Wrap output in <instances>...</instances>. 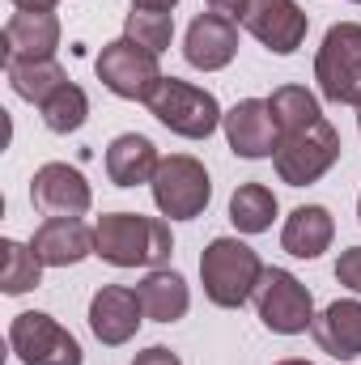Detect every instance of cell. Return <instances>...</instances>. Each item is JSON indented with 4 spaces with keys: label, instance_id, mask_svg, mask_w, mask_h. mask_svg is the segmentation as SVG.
<instances>
[{
    "label": "cell",
    "instance_id": "31",
    "mask_svg": "<svg viewBox=\"0 0 361 365\" xmlns=\"http://www.w3.org/2000/svg\"><path fill=\"white\" fill-rule=\"evenodd\" d=\"M179 0H132V9H153V13H171Z\"/></svg>",
    "mask_w": 361,
    "mask_h": 365
},
{
    "label": "cell",
    "instance_id": "4",
    "mask_svg": "<svg viewBox=\"0 0 361 365\" xmlns=\"http://www.w3.org/2000/svg\"><path fill=\"white\" fill-rule=\"evenodd\" d=\"M315 81L327 102L361 106V26L336 21L323 34V47L315 56Z\"/></svg>",
    "mask_w": 361,
    "mask_h": 365
},
{
    "label": "cell",
    "instance_id": "26",
    "mask_svg": "<svg viewBox=\"0 0 361 365\" xmlns=\"http://www.w3.org/2000/svg\"><path fill=\"white\" fill-rule=\"evenodd\" d=\"M123 38L149 47L153 56H162L175 38V17L171 13H153V9H132L128 21H123Z\"/></svg>",
    "mask_w": 361,
    "mask_h": 365
},
{
    "label": "cell",
    "instance_id": "17",
    "mask_svg": "<svg viewBox=\"0 0 361 365\" xmlns=\"http://www.w3.org/2000/svg\"><path fill=\"white\" fill-rule=\"evenodd\" d=\"M310 336L323 353H332L336 361H353L361 357V302H332L315 323Z\"/></svg>",
    "mask_w": 361,
    "mask_h": 365
},
{
    "label": "cell",
    "instance_id": "32",
    "mask_svg": "<svg viewBox=\"0 0 361 365\" xmlns=\"http://www.w3.org/2000/svg\"><path fill=\"white\" fill-rule=\"evenodd\" d=\"M276 365H315V361H293V357H289V361H276Z\"/></svg>",
    "mask_w": 361,
    "mask_h": 365
},
{
    "label": "cell",
    "instance_id": "30",
    "mask_svg": "<svg viewBox=\"0 0 361 365\" xmlns=\"http://www.w3.org/2000/svg\"><path fill=\"white\" fill-rule=\"evenodd\" d=\"M17 9H26V13H56V4L60 0H13Z\"/></svg>",
    "mask_w": 361,
    "mask_h": 365
},
{
    "label": "cell",
    "instance_id": "12",
    "mask_svg": "<svg viewBox=\"0 0 361 365\" xmlns=\"http://www.w3.org/2000/svg\"><path fill=\"white\" fill-rule=\"evenodd\" d=\"M141 323H145V306H141L136 289H128V284H102L90 297V331L102 344H111V349L128 344Z\"/></svg>",
    "mask_w": 361,
    "mask_h": 365
},
{
    "label": "cell",
    "instance_id": "21",
    "mask_svg": "<svg viewBox=\"0 0 361 365\" xmlns=\"http://www.w3.org/2000/svg\"><path fill=\"white\" fill-rule=\"evenodd\" d=\"M268 110H272V119H276V132H280V136L302 132V128H310V123L323 119L319 98L306 90V86H280V90H272Z\"/></svg>",
    "mask_w": 361,
    "mask_h": 365
},
{
    "label": "cell",
    "instance_id": "29",
    "mask_svg": "<svg viewBox=\"0 0 361 365\" xmlns=\"http://www.w3.org/2000/svg\"><path fill=\"white\" fill-rule=\"evenodd\" d=\"M208 9H213V13H225V17H234V21H238V17H243V9H247V0H208Z\"/></svg>",
    "mask_w": 361,
    "mask_h": 365
},
{
    "label": "cell",
    "instance_id": "2",
    "mask_svg": "<svg viewBox=\"0 0 361 365\" xmlns=\"http://www.w3.org/2000/svg\"><path fill=\"white\" fill-rule=\"evenodd\" d=\"M200 280H204V297L221 310H238L243 302L255 297L260 280H264V264L260 255L238 242V238H213L200 255Z\"/></svg>",
    "mask_w": 361,
    "mask_h": 365
},
{
    "label": "cell",
    "instance_id": "10",
    "mask_svg": "<svg viewBox=\"0 0 361 365\" xmlns=\"http://www.w3.org/2000/svg\"><path fill=\"white\" fill-rule=\"evenodd\" d=\"M238 21L276 56H293L306 43V30H310V17L293 0H247Z\"/></svg>",
    "mask_w": 361,
    "mask_h": 365
},
{
    "label": "cell",
    "instance_id": "23",
    "mask_svg": "<svg viewBox=\"0 0 361 365\" xmlns=\"http://www.w3.org/2000/svg\"><path fill=\"white\" fill-rule=\"evenodd\" d=\"M4 73H9L13 93L26 98V102H34V106H39L43 98H51V93L68 81V73H64L56 60H21V64H4Z\"/></svg>",
    "mask_w": 361,
    "mask_h": 365
},
{
    "label": "cell",
    "instance_id": "22",
    "mask_svg": "<svg viewBox=\"0 0 361 365\" xmlns=\"http://www.w3.org/2000/svg\"><path fill=\"white\" fill-rule=\"evenodd\" d=\"M272 217H276V195L264 182H243L230 195V221L238 234H264L272 230Z\"/></svg>",
    "mask_w": 361,
    "mask_h": 365
},
{
    "label": "cell",
    "instance_id": "18",
    "mask_svg": "<svg viewBox=\"0 0 361 365\" xmlns=\"http://www.w3.org/2000/svg\"><path fill=\"white\" fill-rule=\"evenodd\" d=\"M336 238V221L323 204H302L289 212L285 230H280V247L293 255V259H319Z\"/></svg>",
    "mask_w": 361,
    "mask_h": 365
},
{
    "label": "cell",
    "instance_id": "33",
    "mask_svg": "<svg viewBox=\"0 0 361 365\" xmlns=\"http://www.w3.org/2000/svg\"><path fill=\"white\" fill-rule=\"evenodd\" d=\"M357 217H361V200H357Z\"/></svg>",
    "mask_w": 361,
    "mask_h": 365
},
{
    "label": "cell",
    "instance_id": "35",
    "mask_svg": "<svg viewBox=\"0 0 361 365\" xmlns=\"http://www.w3.org/2000/svg\"><path fill=\"white\" fill-rule=\"evenodd\" d=\"M357 4H361V0H357Z\"/></svg>",
    "mask_w": 361,
    "mask_h": 365
},
{
    "label": "cell",
    "instance_id": "11",
    "mask_svg": "<svg viewBox=\"0 0 361 365\" xmlns=\"http://www.w3.org/2000/svg\"><path fill=\"white\" fill-rule=\"evenodd\" d=\"M225 128V140L238 158L255 162V158H272L276 145H280V132H276V119L268 110V98H243L225 110L221 119Z\"/></svg>",
    "mask_w": 361,
    "mask_h": 365
},
{
    "label": "cell",
    "instance_id": "13",
    "mask_svg": "<svg viewBox=\"0 0 361 365\" xmlns=\"http://www.w3.org/2000/svg\"><path fill=\"white\" fill-rule=\"evenodd\" d=\"M30 200L43 212H51V217H81V212H90V204H93L86 175L77 166H68V162L39 166L34 179H30Z\"/></svg>",
    "mask_w": 361,
    "mask_h": 365
},
{
    "label": "cell",
    "instance_id": "28",
    "mask_svg": "<svg viewBox=\"0 0 361 365\" xmlns=\"http://www.w3.org/2000/svg\"><path fill=\"white\" fill-rule=\"evenodd\" d=\"M132 365H183L166 344H153V349H145V353H136V361Z\"/></svg>",
    "mask_w": 361,
    "mask_h": 365
},
{
    "label": "cell",
    "instance_id": "27",
    "mask_svg": "<svg viewBox=\"0 0 361 365\" xmlns=\"http://www.w3.org/2000/svg\"><path fill=\"white\" fill-rule=\"evenodd\" d=\"M336 280H340L345 289L361 293V247H349V251H340V259H336Z\"/></svg>",
    "mask_w": 361,
    "mask_h": 365
},
{
    "label": "cell",
    "instance_id": "19",
    "mask_svg": "<svg viewBox=\"0 0 361 365\" xmlns=\"http://www.w3.org/2000/svg\"><path fill=\"white\" fill-rule=\"evenodd\" d=\"M158 166H162V158H158L153 140L141 136V132H123V136H115L111 149H106V175H111L115 187H141V182H153Z\"/></svg>",
    "mask_w": 361,
    "mask_h": 365
},
{
    "label": "cell",
    "instance_id": "16",
    "mask_svg": "<svg viewBox=\"0 0 361 365\" xmlns=\"http://www.w3.org/2000/svg\"><path fill=\"white\" fill-rule=\"evenodd\" d=\"M34 255L43 259V268H73L86 255H93V230L77 217H47L34 230Z\"/></svg>",
    "mask_w": 361,
    "mask_h": 365
},
{
    "label": "cell",
    "instance_id": "5",
    "mask_svg": "<svg viewBox=\"0 0 361 365\" xmlns=\"http://www.w3.org/2000/svg\"><path fill=\"white\" fill-rule=\"evenodd\" d=\"M336 162H340V132L327 119H319V123H310L302 132L280 136V145L272 153L276 175H280V182H289V187L319 182Z\"/></svg>",
    "mask_w": 361,
    "mask_h": 365
},
{
    "label": "cell",
    "instance_id": "25",
    "mask_svg": "<svg viewBox=\"0 0 361 365\" xmlns=\"http://www.w3.org/2000/svg\"><path fill=\"white\" fill-rule=\"evenodd\" d=\"M39 115H43V123H47L51 132L68 136V132H77V128L86 123V115H90V98H86L81 86L64 81L51 98H43V102H39Z\"/></svg>",
    "mask_w": 361,
    "mask_h": 365
},
{
    "label": "cell",
    "instance_id": "6",
    "mask_svg": "<svg viewBox=\"0 0 361 365\" xmlns=\"http://www.w3.org/2000/svg\"><path fill=\"white\" fill-rule=\"evenodd\" d=\"M149 187H153L158 212L171 217V221H191V217H200V212L208 208V200H213V182H208L204 162H195V158H187V153L162 158V166H158V175H153Z\"/></svg>",
    "mask_w": 361,
    "mask_h": 365
},
{
    "label": "cell",
    "instance_id": "20",
    "mask_svg": "<svg viewBox=\"0 0 361 365\" xmlns=\"http://www.w3.org/2000/svg\"><path fill=\"white\" fill-rule=\"evenodd\" d=\"M136 293H141L145 319H153V323H179L187 314V306H191L187 280L171 268H149V276L136 284Z\"/></svg>",
    "mask_w": 361,
    "mask_h": 365
},
{
    "label": "cell",
    "instance_id": "3",
    "mask_svg": "<svg viewBox=\"0 0 361 365\" xmlns=\"http://www.w3.org/2000/svg\"><path fill=\"white\" fill-rule=\"evenodd\" d=\"M149 110L162 128H171L175 136H187V140H208L225 110L217 106V98L191 81H179V77H162L158 90L149 93Z\"/></svg>",
    "mask_w": 361,
    "mask_h": 365
},
{
    "label": "cell",
    "instance_id": "14",
    "mask_svg": "<svg viewBox=\"0 0 361 365\" xmlns=\"http://www.w3.org/2000/svg\"><path fill=\"white\" fill-rule=\"evenodd\" d=\"M183 56L191 68L200 73H217L225 68L234 56H238V21L225 17V13H200L191 26H187V38H183Z\"/></svg>",
    "mask_w": 361,
    "mask_h": 365
},
{
    "label": "cell",
    "instance_id": "1",
    "mask_svg": "<svg viewBox=\"0 0 361 365\" xmlns=\"http://www.w3.org/2000/svg\"><path fill=\"white\" fill-rule=\"evenodd\" d=\"M175 251L171 221L141 212H106L93 225V255L111 268H162Z\"/></svg>",
    "mask_w": 361,
    "mask_h": 365
},
{
    "label": "cell",
    "instance_id": "15",
    "mask_svg": "<svg viewBox=\"0 0 361 365\" xmlns=\"http://www.w3.org/2000/svg\"><path fill=\"white\" fill-rule=\"evenodd\" d=\"M56 47H60V17L56 13H26V9H17L4 21V64L56 60Z\"/></svg>",
    "mask_w": 361,
    "mask_h": 365
},
{
    "label": "cell",
    "instance_id": "9",
    "mask_svg": "<svg viewBox=\"0 0 361 365\" xmlns=\"http://www.w3.org/2000/svg\"><path fill=\"white\" fill-rule=\"evenodd\" d=\"M255 310L264 327L276 336H298L315 323V297L310 289L285 268H264V280L255 289Z\"/></svg>",
    "mask_w": 361,
    "mask_h": 365
},
{
    "label": "cell",
    "instance_id": "24",
    "mask_svg": "<svg viewBox=\"0 0 361 365\" xmlns=\"http://www.w3.org/2000/svg\"><path fill=\"white\" fill-rule=\"evenodd\" d=\"M39 280H43V259L34 255V247L4 238L0 242V289L9 297H17V293L39 289Z\"/></svg>",
    "mask_w": 361,
    "mask_h": 365
},
{
    "label": "cell",
    "instance_id": "8",
    "mask_svg": "<svg viewBox=\"0 0 361 365\" xmlns=\"http://www.w3.org/2000/svg\"><path fill=\"white\" fill-rule=\"evenodd\" d=\"M98 81L115 98H128V102H149V93L158 90L162 81V68H158V56L132 38H115L98 51Z\"/></svg>",
    "mask_w": 361,
    "mask_h": 365
},
{
    "label": "cell",
    "instance_id": "34",
    "mask_svg": "<svg viewBox=\"0 0 361 365\" xmlns=\"http://www.w3.org/2000/svg\"><path fill=\"white\" fill-rule=\"evenodd\" d=\"M357 128H361V115H357Z\"/></svg>",
    "mask_w": 361,
    "mask_h": 365
},
{
    "label": "cell",
    "instance_id": "7",
    "mask_svg": "<svg viewBox=\"0 0 361 365\" xmlns=\"http://www.w3.org/2000/svg\"><path fill=\"white\" fill-rule=\"evenodd\" d=\"M9 349L21 365H81L86 353L68 327H60L43 310H21L9 323Z\"/></svg>",
    "mask_w": 361,
    "mask_h": 365
}]
</instances>
